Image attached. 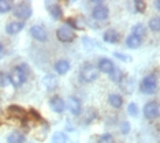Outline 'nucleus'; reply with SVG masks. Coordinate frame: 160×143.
Masks as SVG:
<instances>
[{"mask_svg": "<svg viewBox=\"0 0 160 143\" xmlns=\"http://www.w3.org/2000/svg\"><path fill=\"white\" fill-rule=\"evenodd\" d=\"M29 67L26 64H19L18 67L12 69V72L10 74V82L14 87H21L25 82L28 80L29 76Z\"/></svg>", "mask_w": 160, "mask_h": 143, "instance_id": "nucleus-1", "label": "nucleus"}, {"mask_svg": "<svg viewBox=\"0 0 160 143\" xmlns=\"http://www.w3.org/2000/svg\"><path fill=\"white\" fill-rule=\"evenodd\" d=\"M79 76H81L82 82L92 83V82H94V80L99 78V69H97V67H94L93 64L86 63V64H83L81 67Z\"/></svg>", "mask_w": 160, "mask_h": 143, "instance_id": "nucleus-2", "label": "nucleus"}, {"mask_svg": "<svg viewBox=\"0 0 160 143\" xmlns=\"http://www.w3.org/2000/svg\"><path fill=\"white\" fill-rule=\"evenodd\" d=\"M140 90L142 91L144 94L156 93V90H158V78H156V75L151 74V75L145 76L140 85Z\"/></svg>", "mask_w": 160, "mask_h": 143, "instance_id": "nucleus-3", "label": "nucleus"}, {"mask_svg": "<svg viewBox=\"0 0 160 143\" xmlns=\"http://www.w3.org/2000/svg\"><path fill=\"white\" fill-rule=\"evenodd\" d=\"M32 12H33V10H32V4L28 2H22L19 3L15 8H14V15H15L18 19H29V18L32 17Z\"/></svg>", "mask_w": 160, "mask_h": 143, "instance_id": "nucleus-4", "label": "nucleus"}, {"mask_svg": "<svg viewBox=\"0 0 160 143\" xmlns=\"http://www.w3.org/2000/svg\"><path fill=\"white\" fill-rule=\"evenodd\" d=\"M56 37L60 42H71L75 38V31L70 26L64 25V26H60L56 30Z\"/></svg>", "mask_w": 160, "mask_h": 143, "instance_id": "nucleus-5", "label": "nucleus"}, {"mask_svg": "<svg viewBox=\"0 0 160 143\" xmlns=\"http://www.w3.org/2000/svg\"><path fill=\"white\" fill-rule=\"evenodd\" d=\"M160 113V106L156 101H149L145 104L144 106V116L147 117L148 120H153L159 116Z\"/></svg>", "mask_w": 160, "mask_h": 143, "instance_id": "nucleus-6", "label": "nucleus"}, {"mask_svg": "<svg viewBox=\"0 0 160 143\" xmlns=\"http://www.w3.org/2000/svg\"><path fill=\"white\" fill-rule=\"evenodd\" d=\"M92 17L96 21H104L108 18V7L103 4V3H97L92 10Z\"/></svg>", "mask_w": 160, "mask_h": 143, "instance_id": "nucleus-7", "label": "nucleus"}, {"mask_svg": "<svg viewBox=\"0 0 160 143\" xmlns=\"http://www.w3.org/2000/svg\"><path fill=\"white\" fill-rule=\"evenodd\" d=\"M30 34L34 40H37L40 42H45L47 38H48V34H47V30L40 25H34V26L30 27Z\"/></svg>", "mask_w": 160, "mask_h": 143, "instance_id": "nucleus-8", "label": "nucleus"}, {"mask_svg": "<svg viewBox=\"0 0 160 143\" xmlns=\"http://www.w3.org/2000/svg\"><path fill=\"white\" fill-rule=\"evenodd\" d=\"M66 108H68L70 113H71V115H74V116L81 115V112H82L81 101H79L77 97H70V98H68L67 104H66Z\"/></svg>", "mask_w": 160, "mask_h": 143, "instance_id": "nucleus-9", "label": "nucleus"}, {"mask_svg": "<svg viewBox=\"0 0 160 143\" xmlns=\"http://www.w3.org/2000/svg\"><path fill=\"white\" fill-rule=\"evenodd\" d=\"M97 69H99V72H103V74L111 75L112 71L115 69V64L112 63L110 59L103 57V59H100V60H99V64H97Z\"/></svg>", "mask_w": 160, "mask_h": 143, "instance_id": "nucleus-10", "label": "nucleus"}, {"mask_svg": "<svg viewBox=\"0 0 160 143\" xmlns=\"http://www.w3.org/2000/svg\"><path fill=\"white\" fill-rule=\"evenodd\" d=\"M49 106L55 113H63L64 109H66V102L59 95H53L49 100Z\"/></svg>", "mask_w": 160, "mask_h": 143, "instance_id": "nucleus-11", "label": "nucleus"}, {"mask_svg": "<svg viewBox=\"0 0 160 143\" xmlns=\"http://www.w3.org/2000/svg\"><path fill=\"white\" fill-rule=\"evenodd\" d=\"M7 113H8V116L14 117V119H19V120L26 119V116H28L26 111L19 105H10L7 108Z\"/></svg>", "mask_w": 160, "mask_h": 143, "instance_id": "nucleus-12", "label": "nucleus"}, {"mask_svg": "<svg viewBox=\"0 0 160 143\" xmlns=\"http://www.w3.org/2000/svg\"><path fill=\"white\" fill-rule=\"evenodd\" d=\"M47 10H48L49 15L53 18V19H60L62 15H63V11H62V7L59 6V3L56 2H47L45 3Z\"/></svg>", "mask_w": 160, "mask_h": 143, "instance_id": "nucleus-13", "label": "nucleus"}, {"mask_svg": "<svg viewBox=\"0 0 160 143\" xmlns=\"http://www.w3.org/2000/svg\"><path fill=\"white\" fill-rule=\"evenodd\" d=\"M23 27H25V23H23V22L14 21V22H10V23L6 26V31H7V34L14 36V34H18L19 31H22Z\"/></svg>", "mask_w": 160, "mask_h": 143, "instance_id": "nucleus-14", "label": "nucleus"}, {"mask_svg": "<svg viewBox=\"0 0 160 143\" xmlns=\"http://www.w3.org/2000/svg\"><path fill=\"white\" fill-rule=\"evenodd\" d=\"M103 40L108 44H116L119 41V33L116 30H114V29H108V30L104 31Z\"/></svg>", "mask_w": 160, "mask_h": 143, "instance_id": "nucleus-15", "label": "nucleus"}, {"mask_svg": "<svg viewBox=\"0 0 160 143\" xmlns=\"http://www.w3.org/2000/svg\"><path fill=\"white\" fill-rule=\"evenodd\" d=\"M141 44H142V38L136 34H130L126 38V46L130 48V49H137L138 46H141Z\"/></svg>", "mask_w": 160, "mask_h": 143, "instance_id": "nucleus-16", "label": "nucleus"}, {"mask_svg": "<svg viewBox=\"0 0 160 143\" xmlns=\"http://www.w3.org/2000/svg\"><path fill=\"white\" fill-rule=\"evenodd\" d=\"M42 85L45 86V89L47 90H55L56 89V86H58V79H56V76L55 75H45L44 76V79H42Z\"/></svg>", "mask_w": 160, "mask_h": 143, "instance_id": "nucleus-17", "label": "nucleus"}, {"mask_svg": "<svg viewBox=\"0 0 160 143\" xmlns=\"http://www.w3.org/2000/svg\"><path fill=\"white\" fill-rule=\"evenodd\" d=\"M68 69H70V63H68L67 60H58L55 63V71L59 75L67 74Z\"/></svg>", "mask_w": 160, "mask_h": 143, "instance_id": "nucleus-18", "label": "nucleus"}, {"mask_svg": "<svg viewBox=\"0 0 160 143\" xmlns=\"http://www.w3.org/2000/svg\"><path fill=\"white\" fill-rule=\"evenodd\" d=\"M108 102H110V105L112 106V108L119 109L123 105V98L119 94H110V97H108Z\"/></svg>", "mask_w": 160, "mask_h": 143, "instance_id": "nucleus-19", "label": "nucleus"}, {"mask_svg": "<svg viewBox=\"0 0 160 143\" xmlns=\"http://www.w3.org/2000/svg\"><path fill=\"white\" fill-rule=\"evenodd\" d=\"M25 142V135L18 132V131H14L7 136V143H23Z\"/></svg>", "mask_w": 160, "mask_h": 143, "instance_id": "nucleus-20", "label": "nucleus"}, {"mask_svg": "<svg viewBox=\"0 0 160 143\" xmlns=\"http://www.w3.org/2000/svg\"><path fill=\"white\" fill-rule=\"evenodd\" d=\"M132 34H136V36H138V37H141L142 38L145 34H147V29H145V26L142 23H137V25H134L133 26V29H132Z\"/></svg>", "mask_w": 160, "mask_h": 143, "instance_id": "nucleus-21", "label": "nucleus"}, {"mask_svg": "<svg viewBox=\"0 0 160 143\" xmlns=\"http://www.w3.org/2000/svg\"><path fill=\"white\" fill-rule=\"evenodd\" d=\"M148 27H149V30H152L155 33L160 31V17L152 18V19L149 21V23H148Z\"/></svg>", "mask_w": 160, "mask_h": 143, "instance_id": "nucleus-22", "label": "nucleus"}, {"mask_svg": "<svg viewBox=\"0 0 160 143\" xmlns=\"http://www.w3.org/2000/svg\"><path fill=\"white\" fill-rule=\"evenodd\" d=\"M110 76H111V79L114 80L115 83H121V82H122V79L125 78V75H123V72H122L119 68H116V67H115V69H114V71H112V74H111Z\"/></svg>", "mask_w": 160, "mask_h": 143, "instance_id": "nucleus-23", "label": "nucleus"}, {"mask_svg": "<svg viewBox=\"0 0 160 143\" xmlns=\"http://www.w3.org/2000/svg\"><path fill=\"white\" fill-rule=\"evenodd\" d=\"M52 143H67V136L63 132H55L52 135Z\"/></svg>", "mask_w": 160, "mask_h": 143, "instance_id": "nucleus-24", "label": "nucleus"}, {"mask_svg": "<svg viewBox=\"0 0 160 143\" xmlns=\"http://www.w3.org/2000/svg\"><path fill=\"white\" fill-rule=\"evenodd\" d=\"M12 8V3L8 0H0V14H6Z\"/></svg>", "mask_w": 160, "mask_h": 143, "instance_id": "nucleus-25", "label": "nucleus"}, {"mask_svg": "<svg viewBox=\"0 0 160 143\" xmlns=\"http://www.w3.org/2000/svg\"><path fill=\"white\" fill-rule=\"evenodd\" d=\"M134 8H136L137 12L142 14V12H145V10H147V3H145L144 0H136V2H134Z\"/></svg>", "mask_w": 160, "mask_h": 143, "instance_id": "nucleus-26", "label": "nucleus"}, {"mask_svg": "<svg viewBox=\"0 0 160 143\" xmlns=\"http://www.w3.org/2000/svg\"><path fill=\"white\" fill-rule=\"evenodd\" d=\"M127 113H129L130 116H133V117L138 116V108H137V105L134 104V102H130L129 104V106H127Z\"/></svg>", "mask_w": 160, "mask_h": 143, "instance_id": "nucleus-27", "label": "nucleus"}, {"mask_svg": "<svg viewBox=\"0 0 160 143\" xmlns=\"http://www.w3.org/2000/svg\"><path fill=\"white\" fill-rule=\"evenodd\" d=\"M97 143H115V141H114V138H112V135L104 134V135H101V136L99 138Z\"/></svg>", "mask_w": 160, "mask_h": 143, "instance_id": "nucleus-28", "label": "nucleus"}, {"mask_svg": "<svg viewBox=\"0 0 160 143\" xmlns=\"http://www.w3.org/2000/svg\"><path fill=\"white\" fill-rule=\"evenodd\" d=\"M8 82H10V75L4 74V72H0V87L7 86Z\"/></svg>", "mask_w": 160, "mask_h": 143, "instance_id": "nucleus-29", "label": "nucleus"}, {"mask_svg": "<svg viewBox=\"0 0 160 143\" xmlns=\"http://www.w3.org/2000/svg\"><path fill=\"white\" fill-rule=\"evenodd\" d=\"M114 55H115L116 59H119V60H122V61H132V57L127 56V55H123L121 52H115Z\"/></svg>", "mask_w": 160, "mask_h": 143, "instance_id": "nucleus-30", "label": "nucleus"}, {"mask_svg": "<svg viewBox=\"0 0 160 143\" xmlns=\"http://www.w3.org/2000/svg\"><path fill=\"white\" fill-rule=\"evenodd\" d=\"M121 132L125 134V135L130 132V124L127 123V122H123V123L121 124Z\"/></svg>", "mask_w": 160, "mask_h": 143, "instance_id": "nucleus-31", "label": "nucleus"}, {"mask_svg": "<svg viewBox=\"0 0 160 143\" xmlns=\"http://www.w3.org/2000/svg\"><path fill=\"white\" fill-rule=\"evenodd\" d=\"M155 7H156V10L160 11V0H156L155 2Z\"/></svg>", "mask_w": 160, "mask_h": 143, "instance_id": "nucleus-32", "label": "nucleus"}, {"mask_svg": "<svg viewBox=\"0 0 160 143\" xmlns=\"http://www.w3.org/2000/svg\"><path fill=\"white\" fill-rule=\"evenodd\" d=\"M2 52H3V44L0 42V53H2Z\"/></svg>", "mask_w": 160, "mask_h": 143, "instance_id": "nucleus-33", "label": "nucleus"}]
</instances>
